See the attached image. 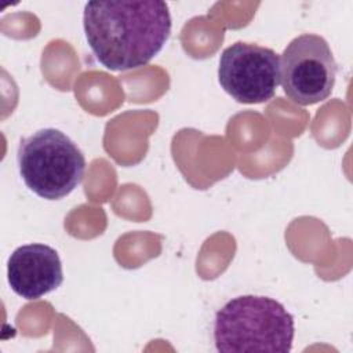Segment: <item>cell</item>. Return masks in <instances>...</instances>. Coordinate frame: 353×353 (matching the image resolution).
<instances>
[{
	"instance_id": "4",
	"label": "cell",
	"mask_w": 353,
	"mask_h": 353,
	"mask_svg": "<svg viewBox=\"0 0 353 353\" xmlns=\"http://www.w3.org/2000/svg\"><path fill=\"white\" fill-rule=\"evenodd\" d=\"M335 77L336 62L324 37L305 33L284 48L280 58V83L292 102L307 106L327 99Z\"/></svg>"
},
{
	"instance_id": "3",
	"label": "cell",
	"mask_w": 353,
	"mask_h": 353,
	"mask_svg": "<svg viewBox=\"0 0 353 353\" xmlns=\"http://www.w3.org/2000/svg\"><path fill=\"white\" fill-rule=\"evenodd\" d=\"M17 161L25 185L47 200L68 196L81 183L85 172L83 152L57 128H41L23 138Z\"/></svg>"
},
{
	"instance_id": "2",
	"label": "cell",
	"mask_w": 353,
	"mask_h": 353,
	"mask_svg": "<svg viewBox=\"0 0 353 353\" xmlns=\"http://www.w3.org/2000/svg\"><path fill=\"white\" fill-rule=\"evenodd\" d=\"M294 317L276 299L241 295L215 314L214 341L218 352L287 353L294 341Z\"/></svg>"
},
{
	"instance_id": "6",
	"label": "cell",
	"mask_w": 353,
	"mask_h": 353,
	"mask_svg": "<svg viewBox=\"0 0 353 353\" xmlns=\"http://www.w3.org/2000/svg\"><path fill=\"white\" fill-rule=\"evenodd\" d=\"M7 279L17 295L29 301L39 299L62 284L61 258L47 244L21 245L8 258Z\"/></svg>"
},
{
	"instance_id": "5",
	"label": "cell",
	"mask_w": 353,
	"mask_h": 353,
	"mask_svg": "<svg viewBox=\"0 0 353 353\" xmlns=\"http://www.w3.org/2000/svg\"><path fill=\"white\" fill-rule=\"evenodd\" d=\"M218 79L237 102L263 103L280 83V58L272 48L237 41L221 54Z\"/></svg>"
},
{
	"instance_id": "1",
	"label": "cell",
	"mask_w": 353,
	"mask_h": 353,
	"mask_svg": "<svg viewBox=\"0 0 353 353\" xmlns=\"http://www.w3.org/2000/svg\"><path fill=\"white\" fill-rule=\"evenodd\" d=\"M83 26L99 63L120 72L146 65L163 50L171 33V15L159 0L88 1Z\"/></svg>"
}]
</instances>
